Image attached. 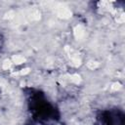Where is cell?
Masks as SVG:
<instances>
[{
    "instance_id": "cell-1",
    "label": "cell",
    "mask_w": 125,
    "mask_h": 125,
    "mask_svg": "<svg viewBox=\"0 0 125 125\" xmlns=\"http://www.w3.org/2000/svg\"><path fill=\"white\" fill-rule=\"evenodd\" d=\"M14 61L16 62V63H21V62H23L24 59L22 57H15L14 58Z\"/></svg>"
}]
</instances>
